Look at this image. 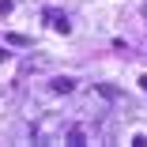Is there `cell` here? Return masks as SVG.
Returning <instances> with one entry per match:
<instances>
[{
	"label": "cell",
	"mask_w": 147,
	"mask_h": 147,
	"mask_svg": "<svg viewBox=\"0 0 147 147\" xmlns=\"http://www.w3.org/2000/svg\"><path fill=\"white\" fill-rule=\"evenodd\" d=\"M140 87H143V91H147V76H140Z\"/></svg>",
	"instance_id": "obj_3"
},
{
	"label": "cell",
	"mask_w": 147,
	"mask_h": 147,
	"mask_svg": "<svg viewBox=\"0 0 147 147\" xmlns=\"http://www.w3.org/2000/svg\"><path fill=\"white\" fill-rule=\"evenodd\" d=\"M49 19H53V26H57V30H61V34H68V30H72V23H68L64 15H57V11H49Z\"/></svg>",
	"instance_id": "obj_2"
},
{
	"label": "cell",
	"mask_w": 147,
	"mask_h": 147,
	"mask_svg": "<svg viewBox=\"0 0 147 147\" xmlns=\"http://www.w3.org/2000/svg\"><path fill=\"white\" fill-rule=\"evenodd\" d=\"M72 87H76V79H68V76H61V79H53V91H57V94H68Z\"/></svg>",
	"instance_id": "obj_1"
},
{
	"label": "cell",
	"mask_w": 147,
	"mask_h": 147,
	"mask_svg": "<svg viewBox=\"0 0 147 147\" xmlns=\"http://www.w3.org/2000/svg\"><path fill=\"white\" fill-rule=\"evenodd\" d=\"M4 61H8V53H4V49H0V64H4Z\"/></svg>",
	"instance_id": "obj_4"
}]
</instances>
